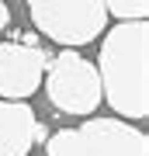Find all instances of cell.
<instances>
[{"label":"cell","mask_w":149,"mask_h":156,"mask_svg":"<svg viewBox=\"0 0 149 156\" xmlns=\"http://www.w3.org/2000/svg\"><path fill=\"white\" fill-rule=\"evenodd\" d=\"M49 104L62 115H94L101 104V76L90 59H83L76 49H66L52 56L42 80Z\"/></svg>","instance_id":"obj_4"},{"label":"cell","mask_w":149,"mask_h":156,"mask_svg":"<svg viewBox=\"0 0 149 156\" xmlns=\"http://www.w3.org/2000/svg\"><path fill=\"white\" fill-rule=\"evenodd\" d=\"M101 101L125 122H142L149 115V24L118 21L104 31L97 56Z\"/></svg>","instance_id":"obj_1"},{"label":"cell","mask_w":149,"mask_h":156,"mask_svg":"<svg viewBox=\"0 0 149 156\" xmlns=\"http://www.w3.org/2000/svg\"><path fill=\"white\" fill-rule=\"evenodd\" d=\"M35 118L28 101H0V156H28L35 146Z\"/></svg>","instance_id":"obj_6"},{"label":"cell","mask_w":149,"mask_h":156,"mask_svg":"<svg viewBox=\"0 0 149 156\" xmlns=\"http://www.w3.org/2000/svg\"><path fill=\"white\" fill-rule=\"evenodd\" d=\"M28 14L35 31L66 49L90 45L108 28L104 0H28Z\"/></svg>","instance_id":"obj_3"},{"label":"cell","mask_w":149,"mask_h":156,"mask_svg":"<svg viewBox=\"0 0 149 156\" xmlns=\"http://www.w3.org/2000/svg\"><path fill=\"white\" fill-rule=\"evenodd\" d=\"M108 17L115 14L118 21H146L149 14V0H104Z\"/></svg>","instance_id":"obj_7"},{"label":"cell","mask_w":149,"mask_h":156,"mask_svg":"<svg viewBox=\"0 0 149 156\" xmlns=\"http://www.w3.org/2000/svg\"><path fill=\"white\" fill-rule=\"evenodd\" d=\"M49 156H149L142 128L125 118H87L80 128H59L45 139Z\"/></svg>","instance_id":"obj_2"},{"label":"cell","mask_w":149,"mask_h":156,"mask_svg":"<svg viewBox=\"0 0 149 156\" xmlns=\"http://www.w3.org/2000/svg\"><path fill=\"white\" fill-rule=\"evenodd\" d=\"M7 24H11V11H7V4L0 0V31H4Z\"/></svg>","instance_id":"obj_8"},{"label":"cell","mask_w":149,"mask_h":156,"mask_svg":"<svg viewBox=\"0 0 149 156\" xmlns=\"http://www.w3.org/2000/svg\"><path fill=\"white\" fill-rule=\"evenodd\" d=\"M49 56L38 45L0 42V97L4 101H28L42 87Z\"/></svg>","instance_id":"obj_5"}]
</instances>
